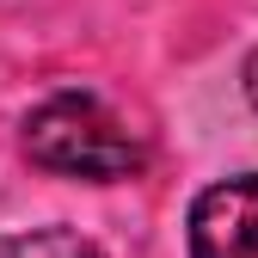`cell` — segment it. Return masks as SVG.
I'll list each match as a JSON object with an SVG mask.
<instances>
[{"label": "cell", "instance_id": "cell-1", "mask_svg": "<svg viewBox=\"0 0 258 258\" xmlns=\"http://www.w3.org/2000/svg\"><path fill=\"white\" fill-rule=\"evenodd\" d=\"M25 154L49 172H68V178H129L148 160L136 129L105 99H92V92H55V99H43L25 117Z\"/></svg>", "mask_w": 258, "mask_h": 258}, {"label": "cell", "instance_id": "cell-2", "mask_svg": "<svg viewBox=\"0 0 258 258\" xmlns=\"http://www.w3.org/2000/svg\"><path fill=\"white\" fill-rule=\"evenodd\" d=\"M190 258H258V172L221 178L190 203Z\"/></svg>", "mask_w": 258, "mask_h": 258}, {"label": "cell", "instance_id": "cell-3", "mask_svg": "<svg viewBox=\"0 0 258 258\" xmlns=\"http://www.w3.org/2000/svg\"><path fill=\"white\" fill-rule=\"evenodd\" d=\"M0 258H105L74 228H31V234H0Z\"/></svg>", "mask_w": 258, "mask_h": 258}, {"label": "cell", "instance_id": "cell-4", "mask_svg": "<svg viewBox=\"0 0 258 258\" xmlns=\"http://www.w3.org/2000/svg\"><path fill=\"white\" fill-rule=\"evenodd\" d=\"M246 92H252V105H258V49H252V61H246Z\"/></svg>", "mask_w": 258, "mask_h": 258}]
</instances>
